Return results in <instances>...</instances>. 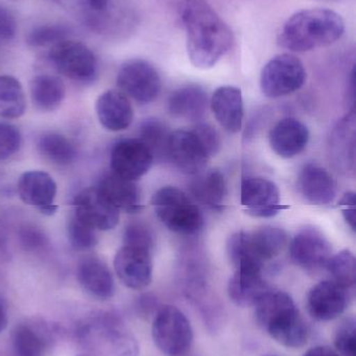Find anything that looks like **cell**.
<instances>
[{
	"mask_svg": "<svg viewBox=\"0 0 356 356\" xmlns=\"http://www.w3.org/2000/svg\"><path fill=\"white\" fill-rule=\"evenodd\" d=\"M180 17L190 62L196 68H212L231 48V29L206 0H184Z\"/></svg>",
	"mask_w": 356,
	"mask_h": 356,
	"instance_id": "6da1fadb",
	"label": "cell"
},
{
	"mask_svg": "<svg viewBox=\"0 0 356 356\" xmlns=\"http://www.w3.org/2000/svg\"><path fill=\"white\" fill-rule=\"evenodd\" d=\"M345 31L341 15L327 8H309L284 23L278 44L293 52H305L336 43Z\"/></svg>",
	"mask_w": 356,
	"mask_h": 356,
	"instance_id": "7a4b0ae2",
	"label": "cell"
},
{
	"mask_svg": "<svg viewBox=\"0 0 356 356\" xmlns=\"http://www.w3.org/2000/svg\"><path fill=\"white\" fill-rule=\"evenodd\" d=\"M253 307L259 327L278 344L291 349L307 345L309 328L288 293L270 290Z\"/></svg>",
	"mask_w": 356,
	"mask_h": 356,
	"instance_id": "3957f363",
	"label": "cell"
},
{
	"mask_svg": "<svg viewBox=\"0 0 356 356\" xmlns=\"http://www.w3.org/2000/svg\"><path fill=\"white\" fill-rule=\"evenodd\" d=\"M286 243V232L273 226H263L251 232H238L228 238V257L235 269L252 267L263 270L265 261L278 257Z\"/></svg>",
	"mask_w": 356,
	"mask_h": 356,
	"instance_id": "277c9868",
	"label": "cell"
},
{
	"mask_svg": "<svg viewBox=\"0 0 356 356\" xmlns=\"http://www.w3.org/2000/svg\"><path fill=\"white\" fill-rule=\"evenodd\" d=\"M77 338L94 356H138L139 346L113 315H98L81 324Z\"/></svg>",
	"mask_w": 356,
	"mask_h": 356,
	"instance_id": "5b68a950",
	"label": "cell"
},
{
	"mask_svg": "<svg viewBox=\"0 0 356 356\" xmlns=\"http://www.w3.org/2000/svg\"><path fill=\"white\" fill-rule=\"evenodd\" d=\"M155 213L171 232L180 234H198L203 227V216L192 199L173 186H165L152 197Z\"/></svg>",
	"mask_w": 356,
	"mask_h": 356,
	"instance_id": "8992f818",
	"label": "cell"
},
{
	"mask_svg": "<svg viewBox=\"0 0 356 356\" xmlns=\"http://www.w3.org/2000/svg\"><path fill=\"white\" fill-rule=\"evenodd\" d=\"M152 336L159 350L167 356L187 355L194 342V330L189 320L173 305H163L157 311Z\"/></svg>",
	"mask_w": 356,
	"mask_h": 356,
	"instance_id": "52a82bcc",
	"label": "cell"
},
{
	"mask_svg": "<svg viewBox=\"0 0 356 356\" xmlns=\"http://www.w3.org/2000/svg\"><path fill=\"white\" fill-rule=\"evenodd\" d=\"M307 81L304 65L290 54H278L261 71V87L269 98L290 95L300 90Z\"/></svg>",
	"mask_w": 356,
	"mask_h": 356,
	"instance_id": "ba28073f",
	"label": "cell"
},
{
	"mask_svg": "<svg viewBox=\"0 0 356 356\" xmlns=\"http://www.w3.org/2000/svg\"><path fill=\"white\" fill-rule=\"evenodd\" d=\"M54 68L71 81L87 83L98 73V60L81 42L65 40L52 46L48 54Z\"/></svg>",
	"mask_w": 356,
	"mask_h": 356,
	"instance_id": "9c48e42d",
	"label": "cell"
},
{
	"mask_svg": "<svg viewBox=\"0 0 356 356\" xmlns=\"http://www.w3.org/2000/svg\"><path fill=\"white\" fill-rule=\"evenodd\" d=\"M117 86L125 95L140 104H150L161 92V77L150 63L140 58L127 60L117 74Z\"/></svg>",
	"mask_w": 356,
	"mask_h": 356,
	"instance_id": "30bf717a",
	"label": "cell"
},
{
	"mask_svg": "<svg viewBox=\"0 0 356 356\" xmlns=\"http://www.w3.org/2000/svg\"><path fill=\"white\" fill-rule=\"evenodd\" d=\"M332 245L323 232L313 226H307L297 232L290 244L293 263L307 271L325 268L332 257Z\"/></svg>",
	"mask_w": 356,
	"mask_h": 356,
	"instance_id": "8fae6325",
	"label": "cell"
},
{
	"mask_svg": "<svg viewBox=\"0 0 356 356\" xmlns=\"http://www.w3.org/2000/svg\"><path fill=\"white\" fill-rule=\"evenodd\" d=\"M353 293L332 280H324L309 291L307 299V311L318 321L338 319L348 307Z\"/></svg>",
	"mask_w": 356,
	"mask_h": 356,
	"instance_id": "7c38bea8",
	"label": "cell"
},
{
	"mask_svg": "<svg viewBox=\"0 0 356 356\" xmlns=\"http://www.w3.org/2000/svg\"><path fill=\"white\" fill-rule=\"evenodd\" d=\"M240 200L245 211L252 217H275L286 209L280 203L279 188L267 178L249 177L242 180Z\"/></svg>",
	"mask_w": 356,
	"mask_h": 356,
	"instance_id": "4fadbf2b",
	"label": "cell"
},
{
	"mask_svg": "<svg viewBox=\"0 0 356 356\" xmlns=\"http://www.w3.org/2000/svg\"><path fill=\"white\" fill-rule=\"evenodd\" d=\"M209 159L206 148L194 131H177L171 134L167 160L182 172L192 175L202 172Z\"/></svg>",
	"mask_w": 356,
	"mask_h": 356,
	"instance_id": "5bb4252c",
	"label": "cell"
},
{
	"mask_svg": "<svg viewBox=\"0 0 356 356\" xmlns=\"http://www.w3.org/2000/svg\"><path fill=\"white\" fill-rule=\"evenodd\" d=\"M114 269L127 288L142 290L152 282V251L138 247L123 246L115 255Z\"/></svg>",
	"mask_w": 356,
	"mask_h": 356,
	"instance_id": "9a60e30c",
	"label": "cell"
},
{
	"mask_svg": "<svg viewBox=\"0 0 356 356\" xmlns=\"http://www.w3.org/2000/svg\"><path fill=\"white\" fill-rule=\"evenodd\" d=\"M75 215L90 227L100 232H108L118 224L119 211L100 194L98 188L82 191L75 202Z\"/></svg>",
	"mask_w": 356,
	"mask_h": 356,
	"instance_id": "2e32d148",
	"label": "cell"
},
{
	"mask_svg": "<svg viewBox=\"0 0 356 356\" xmlns=\"http://www.w3.org/2000/svg\"><path fill=\"white\" fill-rule=\"evenodd\" d=\"M154 158L139 139L118 142L111 152L113 173L129 180L139 179L152 168Z\"/></svg>",
	"mask_w": 356,
	"mask_h": 356,
	"instance_id": "e0dca14e",
	"label": "cell"
},
{
	"mask_svg": "<svg viewBox=\"0 0 356 356\" xmlns=\"http://www.w3.org/2000/svg\"><path fill=\"white\" fill-rule=\"evenodd\" d=\"M17 188L19 197L25 204L37 207L47 216L54 215L58 211V205L54 204L56 184L48 173L27 171L19 178Z\"/></svg>",
	"mask_w": 356,
	"mask_h": 356,
	"instance_id": "ac0fdd59",
	"label": "cell"
},
{
	"mask_svg": "<svg viewBox=\"0 0 356 356\" xmlns=\"http://www.w3.org/2000/svg\"><path fill=\"white\" fill-rule=\"evenodd\" d=\"M270 290L263 270L256 268H236L228 284L230 300L240 307H254Z\"/></svg>",
	"mask_w": 356,
	"mask_h": 356,
	"instance_id": "d6986e66",
	"label": "cell"
},
{
	"mask_svg": "<svg viewBox=\"0 0 356 356\" xmlns=\"http://www.w3.org/2000/svg\"><path fill=\"white\" fill-rule=\"evenodd\" d=\"M309 129L298 119H282L270 131L272 149L284 159L300 154L309 144Z\"/></svg>",
	"mask_w": 356,
	"mask_h": 356,
	"instance_id": "ffe728a7",
	"label": "cell"
},
{
	"mask_svg": "<svg viewBox=\"0 0 356 356\" xmlns=\"http://www.w3.org/2000/svg\"><path fill=\"white\" fill-rule=\"evenodd\" d=\"M95 108L100 124L108 131H125L133 121V106L121 91L109 90L102 93L96 102Z\"/></svg>",
	"mask_w": 356,
	"mask_h": 356,
	"instance_id": "44dd1931",
	"label": "cell"
},
{
	"mask_svg": "<svg viewBox=\"0 0 356 356\" xmlns=\"http://www.w3.org/2000/svg\"><path fill=\"white\" fill-rule=\"evenodd\" d=\"M211 110L217 122L230 134L238 133L244 118L242 90L234 86H223L215 90L211 98Z\"/></svg>",
	"mask_w": 356,
	"mask_h": 356,
	"instance_id": "7402d4cb",
	"label": "cell"
},
{
	"mask_svg": "<svg viewBox=\"0 0 356 356\" xmlns=\"http://www.w3.org/2000/svg\"><path fill=\"white\" fill-rule=\"evenodd\" d=\"M298 188L305 200L311 204L328 205L336 197V184L325 169L309 164L301 171Z\"/></svg>",
	"mask_w": 356,
	"mask_h": 356,
	"instance_id": "603a6c76",
	"label": "cell"
},
{
	"mask_svg": "<svg viewBox=\"0 0 356 356\" xmlns=\"http://www.w3.org/2000/svg\"><path fill=\"white\" fill-rule=\"evenodd\" d=\"M77 280L84 290L100 300L110 299L114 294V278L108 266L95 257L82 259L77 267Z\"/></svg>",
	"mask_w": 356,
	"mask_h": 356,
	"instance_id": "cb8c5ba5",
	"label": "cell"
},
{
	"mask_svg": "<svg viewBox=\"0 0 356 356\" xmlns=\"http://www.w3.org/2000/svg\"><path fill=\"white\" fill-rule=\"evenodd\" d=\"M10 341L15 356H44L50 344V330L42 322H23L15 326Z\"/></svg>",
	"mask_w": 356,
	"mask_h": 356,
	"instance_id": "d4e9b609",
	"label": "cell"
},
{
	"mask_svg": "<svg viewBox=\"0 0 356 356\" xmlns=\"http://www.w3.org/2000/svg\"><path fill=\"white\" fill-rule=\"evenodd\" d=\"M100 194L119 211L138 213L142 209L140 191L135 181L110 173L102 177L98 186Z\"/></svg>",
	"mask_w": 356,
	"mask_h": 356,
	"instance_id": "484cf974",
	"label": "cell"
},
{
	"mask_svg": "<svg viewBox=\"0 0 356 356\" xmlns=\"http://www.w3.org/2000/svg\"><path fill=\"white\" fill-rule=\"evenodd\" d=\"M188 188L194 200L209 209L222 211L225 207L227 186L224 175L217 169L196 175Z\"/></svg>",
	"mask_w": 356,
	"mask_h": 356,
	"instance_id": "4316f807",
	"label": "cell"
},
{
	"mask_svg": "<svg viewBox=\"0 0 356 356\" xmlns=\"http://www.w3.org/2000/svg\"><path fill=\"white\" fill-rule=\"evenodd\" d=\"M207 110V94L198 85L180 88L169 98V111L171 116L183 120H199Z\"/></svg>",
	"mask_w": 356,
	"mask_h": 356,
	"instance_id": "83f0119b",
	"label": "cell"
},
{
	"mask_svg": "<svg viewBox=\"0 0 356 356\" xmlns=\"http://www.w3.org/2000/svg\"><path fill=\"white\" fill-rule=\"evenodd\" d=\"M332 156L340 170L353 171L355 164V111L339 122L332 134Z\"/></svg>",
	"mask_w": 356,
	"mask_h": 356,
	"instance_id": "f1b7e54d",
	"label": "cell"
},
{
	"mask_svg": "<svg viewBox=\"0 0 356 356\" xmlns=\"http://www.w3.org/2000/svg\"><path fill=\"white\" fill-rule=\"evenodd\" d=\"M31 102L42 112H52L62 104L66 88L60 77L50 74L37 75L29 83Z\"/></svg>",
	"mask_w": 356,
	"mask_h": 356,
	"instance_id": "f546056e",
	"label": "cell"
},
{
	"mask_svg": "<svg viewBox=\"0 0 356 356\" xmlns=\"http://www.w3.org/2000/svg\"><path fill=\"white\" fill-rule=\"evenodd\" d=\"M26 111V99L22 85L12 75H0V117L20 118Z\"/></svg>",
	"mask_w": 356,
	"mask_h": 356,
	"instance_id": "4dcf8cb0",
	"label": "cell"
},
{
	"mask_svg": "<svg viewBox=\"0 0 356 356\" xmlns=\"http://www.w3.org/2000/svg\"><path fill=\"white\" fill-rule=\"evenodd\" d=\"M171 134L167 125L158 119H146L140 127L139 140L150 150L154 161L167 160Z\"/></svg>",
	"mask_w": 356,
	"mask_h": 356,
	"instance_id": "1f68e13d",
	"label": "cell"
},
{
	"mask_svg": "<svg viewBox=\"0 0 356 356\" xmlns=\"http://www.w3.org/2000/svg\"><path fill=\"white\" fill-rule=\"evenodd\" d=\"M38 148L44 158L60 166L71 164L77 156V150L73 144L59 134L49 133L42 136Z\"/></svg>",
	"mask_w": 356,
	"mask_h": 356,
	"instance_id": "d6a6232c",
	"label": "cell"
},
{
	"mask_svg": "<svg viewBox=\"0 0 356 356\" xmlns=\"http://www.w3.org/2000/svg\"><path fill=\"white\" fill-rule=\"evenodd\" d=\"M332 282L355 292L356 284V259L353 252L343 250L332 255L325 266Z\"/></svg>",
	"mask_w": 356,
	"mask_h": 356,
	"instance_id": "836d02e7",
	"label": "cell"
},
{
	"mask_svg": "<svg viewBox=\"0 0 356 356\" xmlns=\"http://www.w3.org/2000/svg\"><path fill=\"white\" fill-rule=\"evenodd\" d=\"M69 35H70V31L64 25H41V26L36 27L29 33L26 42L33 47L54 46L60 42L68 40Z\"/></svg>",
	"mask_w": 356,
	"mask_h": 356,
	"instance_id": "e575fe53",
	"label": "cell"
},
{
	"mask_svg": "<svg viewBox=\"0 0 356 356\" xmlns=\"http://www.w3.org/2000/svg\"><path fill=\"white\" fill-rule=\"evenodd\" d=\"M68 236L71 246L75 250H89L98 244L96 230L77 219L75 216L69 221Z\"/></svg>",
	"mask_w": 356,
	"mask_h": 356,
	"instance_id": "d590c367",
	"label": "cell"
},
{
	"mask_svg": "<svg viewBox=\"0 0 356 356\" xmlns=\"http://www.w3.org/2000/svg\"><path fill=\"white\" fill-rule=\"evenodd\" d=\"M336 351L343 356H355L356 322L353 317L345 318L339 324L334 334Z\"/></svg>",
	"mask_w": 356,
	"mask_h": 356,
	"instance_id": "8d00e7d4",
	"label": "cell"
},
{
	"mask_svg": "<svg viewBox=\"0 0 356 356\" xmlns=\"http://www.w3.org/2000/svg\"><path fill=\"white\" fill-rule=\"evenodd\" d=\"M20 131L10 123L0 121V162L8 160L20 149Z\"/></svg>",
	"mask_w": 356,
	"mask_h": 356,
	"instance_id": "74e56055",
	"label": "cell"
},
{
	"mask_svg": "<svg viewBox=\"0 0 356 356\" xmlns=\"http://www.w3.org/2000/svg\"><path fill=\"white\" fill-rule=\"evenodd\" d=\"M123 244L125 246L138 247L152 251L154 247V234L144 224L131 223L125 227Z\"/></svg>",
	"mask_w": 356,
	"mask_h": 356,
	"instance_id": "f35d334b",
	"label": "cell"
},
{
	"mask_svg": "<svg viewBox=\"0 0 356 356\" xmlns=\"http://www.w3.org/2000/svg\"><path fill=\"white\" fill-rule=\"evenodd\" d=\"M192 131L198 136L210 158L217 154L221 141H219V134L211 125L207 124V123H200Z\"/></svg>",
	"mask_w": 356,
	"mask_h": 356,
	"instance_id": "ab89813d",
	"label": "cell"
},
{
	"mask_svg": "<svg viewBox=\"0 0 356 356\" xmlns=\"http://www.w3.org/2000/svg\"><path fill=\"white\" fill-rule=\"evenodd\" d=\"M17 22L10 10L0 6V41H10L16 35Z\"/></svg>",
	"mask_w": 356,
	"mask_h": 356,
	"instance_id": "60d3db41",
	"label": "cell"
},
{
	"mask_svg": "<svg viewBox=\"0 0 356 356\" xmlns=\"http://www.w3.org/2000/svg\"><path fill=\"white\" fill-rule=\"evenodd\" d=\"M355 193L348 192L341 199L339 205L342 207V213L347 224L355 232Z\"/></svg>",
	"mask_w": 356,
	"mask_h": 356,
	"instance_id": "b9f144b4",
	"label": "cell"
},
{
	"mask_svg": "<svg viewBox=\"0 0 356 356\" xmlns=\"http://www.w3.org/2000/svg\"><path fill=\"white\" fill-rule=\"evenodd\" d=\"M303 356H340L334 349L328 346H317L309 349Z\"/></svg>",
	"mask_w": 356,
	"mask_h": 356,
	"instance_id": "7bdbcfd3",
	"label": "cell"
},
{
	"mask_svg": "<svg viewBox=\"0 0 356 356\" xmlns=\"http://www.w3.org/2000/svg\"><path fill=\"white\" fill-rule=\"evenodd\" d=\"M110 0H86V4L93 12H105L109 8Z\"/></svg>",
	"mask_w": 356,
	"mask_h": 356,
	"instance_id": "ee69618b",
	"label": "cell"
},
{
	"mask_svg": "<svg viewBox=\"0 0 356 356\" xmlns=\"http://www.w3.org/2000/svg\"><path fill=\"white\" fill-rule=\"evenodd\" d=\"M8 323V312H6V307L3 303L0 301V332L6 330Z\"/></svg>",
	"mask_w": 356,
	"mask_h": 356,
	"instance_id": "f6af8a7d",
	"label": "cell"
},
{
	"mask_svg": "<svg viewBox=\"0 0 356 356\" xmlns=\"http://www.w3.org/2000/svg\"><path fill=\"white\" fill-rule=\"evenodd\" d=\"M267 356H273V355H267Z\"/></svg>",
	"mask_w": 356,
	"mask_h": 356,
	"instance_id": "bcb514c9",
	"label": "cell"
},
{
	"mask_svg": "<svg viewBox=\"0 0 356 356\" xmlns=\"http://www.w3.org/2000/svg\"><path fill=\"white\" fill-rule=\"evenodd\" d=\"M79 356H85V355H79Z\"/></svg>",
	"mask_w": 356,
	"mask_h": 356,
	"instance_id": "7dc6e473",
	"label": "cell"
}]
</instances>
